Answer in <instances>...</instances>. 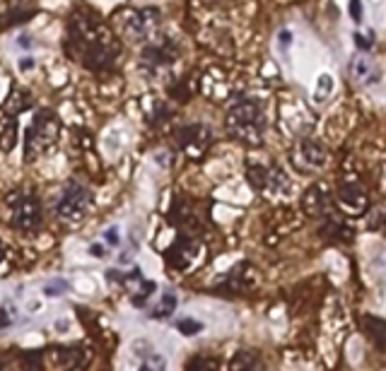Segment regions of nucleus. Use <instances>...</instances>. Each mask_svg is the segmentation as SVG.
I'll return each mask as SVG.
<instances>
[{
  "label": "nucleus",
  "mask_w": 386,
  "mask_h": 371,
  "mask_svg": "<svg viewBox=\"0 0 386 371\" xmlns=\"http://www.w3.org/2000/svg\"><path fill=\"white\" fill-rule=\"evenodd\" d=\"M65 56L92 72L112 70L119 58V41L92 10H75L65 29Z\"/></svg>",
  "instance_id": "1"
},
{
  "label": "nucleus",
  "mask_w": 386,
  "mask_h": 371,
  "mask_svg": "<svg viewBox=\"0 0 386 371\" xmlns=\"http://www.w3.org/2000/svg\"><path fill=\"white\" fill-rule=\"evenodd\" d=\"M225 128L237 143H244L249 148L261 145L263 135H266V116H263V109L251 99H242L225 116Z\"/></svg>",
  "instance_id": "2"
},
{
  "label": "nucleus",
  "mask_w": 386,
  "mask_h": 371,
  "mask_svg": "<svg viewBox=\"0 0 386 371\" xmlns=\"http://www.w3.org/2000/svg\"><path fill=\"white\" fill-rule=\"evenodd\" d=\"M58 135H60L58 116L53 111H48V109H39L27 128V135H24V157L27 160H36V157L46 155L56 145Z\"/></svg>",
  "instance_id": "3"
},
{
  "label": "nucleus",
  "mask_w": 386,
  "mask_h": 371,
  "mask_svg": "<svg viewBox=\"0 0 386 371\" xmlns=\"http://www.w3.org/2000/svg\"><path fill=\"white\" fill-rule=\"evenodd\" d=\"M247 179L256 191L268 193V196H285V193L290 191V179H287L283 169L275 167V164H271V167L249 164Z\"/></svg>",
  "instance_id": "4"
},
{
  "label": "nucleus",
  "mask_w": 386,
  "mask_h": 371,
  "mask_svg": "<svg viewBox=\"0 0 386 371\" xmlns=\"http://www.w3.org/2000/svg\"><path fill=\"white\" fill-rule=\"evenodd\" d=\"M90 203H92V196H90L87 188H85L82 184H77V181H70V184L65 186L63 196H60V200H58L56 212H58L60 220L75 224L90 212Z\"/></svg>",
  "instance_id": "5"
},
{
  "label": "nucleus",
  "mask_w": 386,
  "mask_h": 371,
  "mask_svg": "<svg viewBox=\"0 0 386 371\" xmlns=\"http://www.w3.org/2000/svg\"><path fill=\"white\" fill-rule=\"evenodd\" d=\"M12 224L22 232H36L41 227V205L32 193H22L12 200Z\"/></svg>",
  "instance_id": "6"
},
{
  "label": "nucleus",
  "mask_w": 386,
  "mask_h": 371,
  "mask_svg": "<svg viewBox=\"0 0 386 371\" xmlns=\"http://www.w3.org/2000/svg\"><path fill=\"white\" fill-rule=\"evenodd\" d=\"M210 140H213L210 128L203 126V123L183 126V128H179V133H176V143H179V148L186 152V155H191V157L205 155Z\"/></svg>",
  "instance_id": "7"
},
{
  "label": "nucleus",
  "mask_w": 386,
  "mask_h": 371,
  "mask_svg": "<svg viewBox=\"0 0 386 371\" xmlns=\"http://www.w3.org/2000/svg\"><path fill=\"white\" fill-rule=\"evenodd\" d=\"M328 160V152L326 148H323L318 140L314 138H304V140H299L297 143V148L295 152H292V162L297 164L302 172H307V169H318V167H323Z\"/></svg>",
  "instance_id": "8"
},
{
  "label": "nucleus",
  "mask_w": 386,
  "mask_h": 371,
  "mask_svg": "<svg viewBox=\"0 0 386 371\" xmlns=\"http://www.w3.org/2000/svg\"><path fill=\"white\" fill-rule=\"evenodd\" d=\"M157 27H159V10L157 8L136 10V12H131L128 20H126V32L133 41L150 39Z\"/></svg>",
  "instance_id": "9"
},
{
  "label": "nucleus",
  "mask_w": 386,
  "mask_h": 371,
  "mask_svg": "<svg viewBox=\"0 0 386 371\" xmlns=\"http://www.w3.org/2000/svg\"><path fill=\"white\" fill-rule=\"evenodd\" d=\"M176 56H179V53H176V46L171 44L169 39H162L159 44H152L143 51L145 63H150L152 68H162V65L174 63Z\"/></svg>",
  "instance_id": "10"
},
{
  "label": "nucleus",
  "mask_w": 386,
  "mask_h": 371,
  "mask_svg": "<svg viewBox=\"0 0 386 371\" xmlns=\"http://www.w3.org/2000/svg\"><path fill=\"white\" fill-rule=\"evenodd\" d=\"M195 253H198V244L193 239H188V236H179L176 244L167 251V258L174 267H188L193 263Z\"/></svg>",
  "instance_id": "11"
},
{
  "label": "nucleus",
  "mask_w": 386,
  "mask_h": 371,
  "mask_svg": "<svg viewBox=\"0 0 386 371\" xmlns=\"http://www.w3.org/2000/svg\"><path fill=\"white\" fill-rule=\"evenodd\" d=\"M304 210L309 212V215L314 217H321V215H328L331 212V200L326 193L321 191L318 186L309 188L307 193H304Z\"/></svg>",
  "instance_id": "12"
},
{
  "label": "nucleus",
  "mask_w": 386,
  "mask_h": 371,
  "mask_svg": "<svg viewBox=\"0 0 386 371\" xmlns=\"http://www.w3.org/2000/svg\"><path fill=\"white\" fill-rule=\"evenodd\" d=\"M17 135H20V123H17V116H8L0 123V150L3 152H12L17 148Z\"/></svg>",
  "instance_id": "13"
},
{
  "label": "nucleus",
  "mask_w": 386,
  "mask_h": 371,
  "mask_svg": "<svg viewBox=\"0 0 386 371\" xmlns=\"http://www.w3.org/2000/svg\"><path fill=\"white\" fill-rule=\"evenodd\" d=\"M230 371H266V364H263V360L256 352H239V355H235V360H232L230 364Z\"/></svg>",
  "instance_id": "14"
},
{
  "label": "nucleus",
  "mask_w": 386,
  "mask_h": 371,
  "mask_svg": "<svg viewBox=\"0 0 386 371\" xmlns=\"http://www.w3.org/2000/svg\"><path fill=\"white\" fill-rule=\"evenodd\" d=\"M29 104H32V92L24 87H15V89H10V96H8V101H5V111L12 113V116H17V113L27 111Z\"/></svg>",
  "instance_id": "15"
},
{
  "label": "nucleus",
  "mask_w": 386,
  "mask_h": 371,
  "mask_svg": "<svg viewBox=\"0 0 386 371\" xmlns=\"http://www.w3.org/2000/svg\"><path fill=\"white\" fill-rule=\"evenodd\" d=\"M353 75H355V80H360L363 84H372V82L379 80L377 65L372 63L370 58H365V56H360V58L353 60Z\"/></svg>",
  "instance_id": "16"
},
{
  "label": "nucleus",
  "mask_w": 386,
  "mask_h": 371,
  "mask_svg": "<svg viewBox=\"0 0 386 371\" xmlns=\"http://www.w3.org/2000/svg\"><path fill=\"white\" fill-rule=\"evenodd\" d=\"M363 326H365V331H367V336H370L372 343H375L377 348H384L386 345V321L377 319V316H365Z\"/></svg>",
  "instance_id": "17"
},
{
  "label": "nucleus",
  "mask_w": 386,
  "mask_h": 371,
  "mask_svg": "<svg viewBox=\"0 0 386 371\" xmlns=\"http://www.w3.org/2000/svg\"><path fill=\"white\" fill-rule=\"evenodd\" d=\"M36 15V10H29V8H12L8 12H3L0 17V29H8V27H17V24H24L27 20H32Z\"/></svg>",
  "instance_id": "18"
},
{
  "label": "nucleus",
  "mask_w": 386,
  "mask_h": 371,
  "mask_svg": "<svg viewBox=\"0 0 386 371\" xmlns=\"http://www.w3.org/2000/svg\"><path fill=\"white\" fill-rule=\"evenodd\" d=\"M341 203L345 205H350V210L353 212H360L363 210V205H365V193L360 191V186H355V184H350V186H343L341 188Z\"/></svg>",
  "instance_id": "19"
},
{
  "label": "nucleus",
  "mask_w": 386,
  "mask_h": 371,
  "mask_svg": "<svg viewBox=\"0 0 386 371\" xmlns=\"http://www.w3.org/2000/svg\"><path fill=\"white\" fill-rule=\"evenodd\" d=\"M176 309V297L171 294V292H167V294L159 299V306L152 311V319H169L171 314H174Z\"/></svg>",
  "instance_id": "20"
},
{
  "label": "nucleus",
  "mask_w": 386,
  "mask_h": 371,
  "mask_svg": "<svg viewBox=\"0 0 386 371\" xmlns=\"http://www.w3.org/2000/svg\"><path fill=\"white\" fill-rule=\"evenodd\" d=\"M176 331H179L181 336L191 338V336H195V333L203 331V323H200V321H195V319H188V316H183V319L176 321Z\"/></svg>",
  "instance_id": "21"
},
{
  "label": "nucleus",
  "mask_w": 386,
  "mask_h": 371,
  "mask_svg": "<svg viewBox=\"0 0 386 371\" xmlns=\"http://www.w3.org/2000/svg\"><path fill=\"white\" fill-rule=\"evenodd\" d=\"M188 371H220V367L218 360H213V357H195Z\"/></svg>",
  "instance_id": "22"
},
{
  "label": "nucleus",
  "mask_w": 386,
  "mask_h": 371,
  "mask_svg": "<svg viewBox=\"0 0 386 371\" xmlns=\"http://www.w3.org/2000/svg\"><path fill=\"white\" fill-rule=\"evenodd\" d=\"M63 289H68V282H63V279H56V282H51V284H46V287H44V292L48 297L60 294Z\"/></svg>",
  "instance_id": "23"
},
{
  "label": "nucleus",
  "mask_w": 386,
  "mask_h": 371,
  "mask_svg": "<svg viewBox=\"0 0 386 371\" xmlns=\"http://www.w3.org/2000/svg\"><path fill=\"white\" fill-rule=\"evenodd\" d=\"M350 17L355 22L363 20V3L360 0H350Z\"/></svg>",
  "instance_id": "24"
},
{
  "label": "nucleus",
  "mask_w": 386,
  "mask_h": 371,
  "mask_svg": "<svg viewBox=\"0 0 386 371\" xmlns=\"http://www.w3.org/2000/svg\"><path fill=\"white\" fill-rule=\"evenodd\" d=\"M104 239L109 241V246H119V229H116V227H112L107 234H104Z\"/></svg>",
  "instance_id": "25"
},
{
  "label": "nucleus",
  "mask_w": 386,
  "mask_h": 371,
  "mask_svg": "<svg viewBox=\"0 0 386 371\" xmlns=\"http://www.w3.org/2000/svg\"><path fill=\"white\" fill-rule=\"evenodd\" d=\"M20 68H22L24 72L32 70V68H34V60H32V58H22V60H20Z\"/></svg>",
  "instance_id": "26"
},
{
  "label": "nucleus",
  "mask_w": 386,
  "mask_h": 371,
  "mask_svg": "<svg viewBox=\"0 0 386 371\" xmlns=\"http://www.w3.org/2000/svg\"><path fill=\"white\" fill-rule=\"evenodd\" d=\"M90 251H92V253H95V255H102V253H104V251H102V246H92V248H90Z\"/></svg>",
  "instance_id": "27"
},
{
  "label": "nucleus",
  "mask_w": 386,
  "mask_h": 371,
  "mask_svg": "<svg viewBox=\"0 0 386 371\" xmlns=\"http://www.w3.org/2000/svg\"><path fill=\"white\" fill-rule=\"evenodd\" d=\"M138 371H152V369H150V367H148V364H143V367H140V369H138Z\"/></svg>",
  "instance_id": "28"
},
{
  "label": "nucleus",
  "mask_w": 386,
  "mask_h": 371,
  "mask_svg": "<svg viewBox=\"0 0 386 371\" xmlns=\"http://www.w3.org/2000/svg\"><path fill=\"white\" fill-rule=\"evenodd\" d=\"M0 260H3V246H0Z\"/></svg>",
  "instance_id": "29"
}]
</instances>
